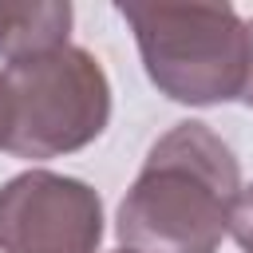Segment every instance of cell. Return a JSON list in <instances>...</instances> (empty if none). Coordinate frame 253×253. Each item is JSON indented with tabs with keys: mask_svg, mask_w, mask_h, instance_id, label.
I'll return each instance as SVG.
<instances>
[{
	"mask_svg": "<svg viewBox=\"0 0 253 253\" xmlns=\"http://www.w3.org/2000/svg\"><path fill=\"white\" fill-rule=\"evenodd\" d=\"M237 194L241 166L229 142L210 123H174L119 202V245L126 253H217Z\"/></svg>",
	"mask_w": 253,
	"mask_h": 253,
	"instance_id": "obj_1",
	"label": "cell"
},
{
	"mask_svg": "<svg viewBox=\"0 0 253 253\" xmlns=\"http://www.w3.org/2000/svg\"><path fill=\"white\" fill-rule=\"evenodd\" d=\"M111 123L103 63L75 43L32 51L0 67V150L12 158H59L91 146Z\"/></svg>",
	"mask_w": 253,
	"mask_h": 253,
	"instance_id": "obj_2",
	"label": "cell"
},
{
	"mask_svg": "<svg viewBox=\"0 0 253 253\" xmlns=\"http://www.w3.org/2000/svg\"><path fill=\"white\" fill-rule=\"evenodd\" d=\"M150 83L190 107L241 99L249 28L229 4H119Z\"/></svg>",
	"mask_w": 253,
	"mask_h": 253,
	"instance_id": "obj_3",
	"label": "cell"
},
{
	"mask_svg": "<svg viewBox=\"0 0 253 253\" xmlns=\"http://www.w3.org/2000/svg\"><path fill=\"white\" fill-rule=\"evenodd\" d=\"M103 198L67 174L24 170L0 186V253H95Z\"/></svg>",
	"mask_w": 253,
	"mask_h": 253,
	"instance_id": "obj_4",
	"label": "cell"
},
{
	"mask_svg": "<svg viewBox=\"0 0 253 253\" xmlns=\"http://www.w3.org/2000/svg\"><path fill=\"white\" fill-rule=\"evenodd\" d=\"M67 32H71V4L67 0L0 4V55L4 59L59 47V43H67Z\"/></svg>",
	"mask_w": 253,
	"mask_h": 253,
	"instance_id": "obj_5",
	"label": "cell"
},
{
	"mask_svg": "<svg viewBox=\"0 0 253 253\" xmlns=\"http://www.w3.org/2000/svg\"><path fill=\"white\" fill-rule=\"evenodd\" d=\"M229 233L245 253H253V182L241 186V194H237V206H233V217H229Z\"/></svg>",
	"mask_w": 253,
	"mask_h": 253,
	"instance_id": "obj_6",
	"label": "cell"
},
{
	"mask_svg": "<svg viewBox=\"0 0 253 253\" xmlns=\"http://www.w3.org/2000/svg\"><path fill=\"white\" fill-rule=\"evenodd\" d=\"M249 28V71H245V87H241V103L253 107V20H245Z\"/></svg>",
	"mask_w": 253,
	"mask_h": 253,
	"instance_id": "obj_7",
	"label": "cell"
},
{
	"mask_svg": "<svg viewBox=\"0 0 253 253\" xmlns=\"http://www.w3.org/2000/svg\"><path fill=\"white\" fill-rule=\"evenodd\" d=\"M119 253H126V249H119Z\"/></svg>",
	"mask_w": 253,
	"mask_h": 253,
	"instance_id": "obj_8",
	"label": "cell"
}]
</instances>
